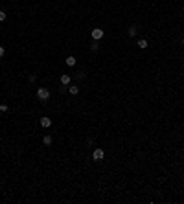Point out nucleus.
Listing matches in <instances>:
<instances>
[{
  "instance_id": "nucleus-11",
  "label": "nucleus",
  "mask_w": 184,
  "mask_h": 204,
  "mask_svg": "<svg viewBox=\"0 0 184 204\" xmlns=\"http://www.w3.org/2000/svg\"><path fill=\"white\" fill-rule=\"evenodd\" d=\"M98 48H100V46H98V44H96V42H92V44H90V50H92V52H96V50H98Z\"/></svg>"
},
{
  "instance_id": "nucleus-9",
  "label": "nucleus",
  "mask_w": 184,
  "mask_h": 204,
  "mask_svg": "<svg viewBox=\"0 0 184 204\" xmlns=\"http://www.w3.org/2000/svg\"><path fill=\"white\" fill-rule=\"evenodd\" d=\"M136 44H138V48H142V50H144V48H147V41H146V39H140Z\"/></svg>"
},
{
  "instance_id": "nucleus-6",
  "label": "nucleus",
  "mask_w": 184,
  "mask_h": 204,
  "mask_svg": "<svg viewBox=\"0 0 184 204\" xmlns=\"http://www.w3.org/2000/svg\"><path fill=\"white\" fill-rule=\"evenodd\" d=\"M68 92L72 94V96H77V92H79V88H77V85H72V87H68Z\"/></svg>"
},
{
  "instance_id": "nucleus-3",
  "label": "nucleus",
  "mask_w": 184,
  "mask_h": 204,
  "mask_svg": "<svg viewBox=\"0 0 184 204\" xmlns=\"http://www.w3.org/2000/svg\"><path fill=\"white\" fill-rule=\"evenodd\" d=\"M101 37H103V30H101V28L92 30V39H94V41H100Z\"/></svg>"
},
{
  "instance_id": "nucleus-10",
  "label": "nucleus",
  "mask_w": 184,
  "mask_h": 204,
  "mask_svg": "<svg viewBox=\"0 0 184 204\" xmlns=\"http://www.w3.org/2000/svg\"><path fill=\"white\" fill-rule=\"evenodd\" d=\"M136 31H138V30H136V26H131V28H129V31H127V33H129V37H135V35H136Z\"/></svg>"
},
{
  "instance_id": "nucleus-12",
  "label": "nucleus",
  "mask_w": 184,
  "mask_h": 204,
  "mask_svg": "<svg viewBox=\"0 0 184 204\" xmlns=\"http://www.w3.org/2000/svg\"><path fill=\"white\" fill-rule=\"evenodd\" d=\"M0 112H7V105H0Z\"/></svg>"
},
{
  "instance_id": "nucleus-15",
  "label": "nucleus",
  "mask_w": 184,
  "mask_h": 204,
  "mask_svg": "<svg viewBox=\"0 0 184 204\" xmlns=\"http://www.w3.org/2000/svg\"><path fill=\"white\" fill-rule=\"evenodd\" d=\"M182 46H184V39H182Z\"/></svg>"
},
{
  "instance_id": "nucleus-5",
  "label": "nucleus",
  "mask_w": 184,
  "mask_h": 204,
  "mask_svg": "<svg viewBox=\"0 0 184 204\" xmlns=\"http://www.w3.org/2000/svg\"><path fill=\"white\" fill-rule=\"evenodd\" d=\"M61 85H63V87L70 85V76H68V74H63V76H61Z\"/></svg>"
},
{
  "instance_id": "nucleus-4",
  "label": "nucleus",
  "mask_w": 184,
  "mask_h": 204,
  "mask_svg": "<svg viewBox=\"0 0 184 204\" xmlns=\"http://www.w3.org/2000/svg\"><path fill=\"white\" fill-rule=\"evenodd\" d=\"M41 125H42V127H46V129H48V127H52V120H50V118H41Z\"/></svg>"
},
{
  "instance_id": "nucleus-14",
  "label": "nucleus",
  "mask_w": 184,
  "mask_h": 204,
  "mask_svg": "<svg viewBox=\"0 0 184 204\" xmlns=\"http://www.w3.org/2000/svg\"><path fill=\"white\" fill-rule=\"evenodd\" d=\"M0 57H4V48L0 46Z\"/></svg>"
},
{
  "instance_id": "nucleus-13",
  "label": "nucleus",
  "mask_w": 184,
  "mask_h": 204,
  "mask_svg": "<svg viewBox=\"0 0 184 204\" xmlns=\"http://www.w3.org/2000/svg\"><path fill=\"white\" fill-rule=\"evenodd\" d=\"M2 20H6V13H4V11H0V22Z\"/></svg>"
},
{
  "instance_id": "nucleus-7",
  "label": "nucleus",
  "mask_w": 184,
  "mask_h": 204,
  "mask_svg": "<svg viewBox=\"0 0 184 204\" xmlns=\"http://www.w3.org/2000/svg\"><path fill=\"white\" fill-rule=\"evenodd\" d=\"M42 142H44V145H52L53 140H52V136H50V134H46L44 138H42Z\"/></svg>"
},
{
  "instance_id": "nucleus-1",
  "label": "nucleus",
  "mask_w": 184,
  "mask_h": 204,
  "mask_svg": "<svg viewBox=\"0 0 184 204\" xmlns=\"http://www.w3.org/2000/svg\"><path fill=\"white\" fill-rule=\"evenodd\" d=\"M37 97L41 101H48L50 99V90L48 88H39L37 90Z\"/></svg>"
},
{
  "instance_id": "nucleus-8",
  "label": "nucleus",
  "mask_w": 184,
  "mask_h": 204,
  "mask_svg": "<svg viewBox=\"0 0 184 204\" xmlns=\"http://www.w3.org/2000/svg\"><path fill=\"white\" fill-rule=\"evenodd\" d=\"M66 64H68V66H76V57H74V55L66 57Z\"/></svg>"
},
{
  "instance_id": "nucleus-2",
  "label": "nucleus",
  "mask_w": 184,
  "mask_h": 204,
  "mask_svg": "<svg viewBox=\"0 0 184 204\" xmlns=\"http://www.w3.org/2000/svg\"><path fill=\"white\" fill-rule=\"evenodd\" d=\"M103 156H105L103 149H100V147H98V149H94V151H92V158H94V160H101Z\"/></svg>"
}]
</instances>
